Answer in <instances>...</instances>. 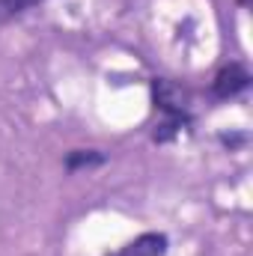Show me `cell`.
<instances>
[{"mask_svg": "<svg viewBox=\"0 0 253 256\" xmlns=\"http://www.w3.org/2000/svg\"><path fill=\"white\" fill-rule=\"evenodd\" d=\"M36 3H42V0H0V15H15V12H24Z\"/></svg>", "mask_w": 253, "mask_h": 256, "instance_id": "5b68a950", "label": "cell"}, {"mask_svg": "<svg viewBox=\"0 0 253 256\" xmlns=\"http://www.w3.org/2000/svg\"><path fill=\"white\" fill-rule=\"evenodd\" d=\"M238 3H242V6H248V3H250V0H238Z\"/></svg>", "mask_w": 253, "mask_h": 256, "instance_id": "8992f818", "label": "cell"}, {"mask_svg": "<svg viewBox=\"0 0 253 256\" xmlns=\"http://www.w3.org/2000/svg\"><path fill=\"white\" fill-rule=\"evenodd\" d=\"M110 256H167V236L161 232H143L140 238H134L131 244L120 248Z\"/></svg>", "mask_w": 253, "mask_h": 256, "instance_id": "3957f363", "label": "cell"}, {"mask_svg": "<svg viewBox=\"0 0 253 256\" xmlns=\"http://www.w3.org/2000/svg\"><path fill=\"white\" fill-rule=\"evenodd\" d=\"M248 86H250V72H248L244 66L232 63V66H226V68H220V72H218L212 92H214L218 98H232V96L244 92Z\"/></svg>", "mask_w": 253, "mask_h": 256, "instance_id": "7a4b0ae2", "label": "cell"}, {"mask_svg": "<svg viewBox=\"0 0 253 256\" xmlns=\"http://www.w3.org/2000/svg\"><path fill=\"white\" fill-rule=\"evenodd\" d=\"M152 96H155V104H158L167 116L188 120V92H185L179 84L164 80V78H155V80H152Z\"/></svg>", "mask_w": 253, "mask_h": 256, "instance_id": "6da1fadb", "label": "cell"}, {"mask_svg": "<svg viewBox=\"0 0 253 256\" xmlns=\"http://www.w3.org/2000/svg\"><path fill=\"white\" fill-rule=\"evenodd\" d=\"M98 164H104V155L102 152H96V149H74V152H68V158H66V170H90V167H98Z\"/></svg>", "mask_w": 253, "mask_h": 256, "instance_id": "277c9868", "label": "cell"}]
</instances>
